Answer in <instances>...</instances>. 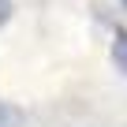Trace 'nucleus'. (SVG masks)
Returning a JSON list of instances; mask_svg holds the SVG:
<instances>
[{
  "label": "nucleus",
  "mask_w": 127,
  "mask_h": 127,
  "mask_svg": "<svg viewBox=\"0 0 127 127\" xmlns=\"http://www.w3.org/2000/svg\"><path fill=\"white\" fill-rule=\"evenodd\" d=\"M112 60L127 71V30H116V41H112Z\"/></svg>",
  "instance_id": "1"
},
{
  "label": "nucleus",
  "mask_w": 127,
  "mask_h": 127,
  "mask_svg": "<svg viewBox=\"0 0 127 127\" xmlns=\"http://www.w3.org/2000/svg\"><path fill=\"white\" fill-rule=\"evenodd\" d=\"M15 123H19V112L11 105H0V127H15Z\"/></svg>",
  "instance_id": "2"
},
{
  "label": "nucleus",
  "mask_w": 127,
  "mask_h": 127,
  "mask_svg": "<svg viewBox=\"0 0 127 127\" xmlns=\"http://www.w3.org/2000/svg\"><path fill=\"white\" fill-rule=\"evenodd\" d=\"M11 19V0H0V26Z\"/></svg>",
  "instance_id": "3"
},
{
  "label": "nucleus",
  "mask_w": 127,
  "mask_h": 127,
  "mask_svg": "<svg viewBox=\"0 0 127 127\" xmlns=\"http://www.w3.org/2000/svg\"><path fill=\"white\" fill-rule=\"evenodd\" d=\"M120 4H123V8H127V0H120Z\"/></svg>",
  "instance_id": "4"
}]
</instances>
